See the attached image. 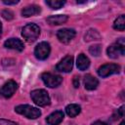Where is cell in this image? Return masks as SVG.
<instances>
[{"label": "cell", "instance_id": "cell-1", "mask_svg": "<svg viewBox=\"0 0 125 125\" xmlns=\"http://www.w3.org/2000/svg\"><path fill=\"white\" fill-rule=\"evenodd\" d=\"M30 97H31L32 101L34 102V104L39 106H46V105L50 104V103H51L49 94L47 93V91H45L43 89L33 90L30 93Z\"/></svg>", "mask_w": 125, "mask_h": 125}, {"label": "cell", "instance_id": "cell-2", "mask_svg": "<svg viewBox=\"0 0 125 125\" xmlns=\"http://www.w3.org/2000/svg\"><path fill=\"white\" fill-rule=\"evenodd\" d=\"M21 35L27 42H34L40 35V28L35 23H28L23 26Z\"/></svg>", "mask_w": 125, "mask_h": 125}, {"label": "cell", "instance_id": "cell-3", "mask_svg": "<svg viewBox=\"0 0 125 125\" xmlns=\"http://www.w3.org/2000/svg\"><path fill=\"white\" fill-rule=\"evenodd\" d=\"M16 112L25 116L28 119H36L41 115V111L29 104H20L15 107Z\"/></svg>", "mask_w": 125, "mask_h": 125}, {"label": "cell", "instance_id": "cell-4", "mask_svg": "<svg viewBox=\"0 0 125 125\" xmlns=\"http://www.w3.org/2000/svg\"><path fill=\"white\" fill-rule=\"evenodd\" d=\"M107 56L111 59H117L125 54V44L123 38H120L117 42L110 45L107 48Z\"/></svg>", "mask_w": 125, "mask_h": 125}, {"label": "cell", "instance_id": "cell-5", "mask_svg": "<svg viewBox=\"0 0 125 125\" xmlns=\"http://www.w3.org/2000/svg\"><path fill=\"white\" fill-rule=\"evenodd\" d=\"M41 78L45 83V85L50 88H56L62 82V78L60 75L52 74L50 72H44L41 75Z\"/></svg>", "mask_w": 125, "mask_h": 125}, {"label": "cell", "instance_id": "cell-6", "mask_svg": "<svg viewBox=\"0 0 125 125\" xmlns=\"http://www.w3.org/2000/svg\"><path fill=\"white\" fill-rule=\"evenodd\" d=\"M120 71V66L116 63H106L99 67L98 74L101 77H107L109 75L118 73Z\"/></svg>", "mask_w": 125, "mask_h": 125}, {"label": "cell", "instance_id": "cell-7", "mask_svg": "<svg viewBox=\"0 0 125 125\" xmlns=\"http://www.w3.org/2000/svg\"><path fill=\"white\" fill-rule=\"evenodd\" d=\"M51 47L50 44L47 42H41L39 43L34 50V55L38 60H46L50 55Z\"/></svg>", "mask_w": 125, "mask_h": 125}, {"label": "cell", "instance_id": "cell-8", "mask_svg": "<svg viewBox=\"0 0 125 125\" xmlns=\"http://www.w3.org/2000/svg\"><path fill=\"white\" fill-rule=\"evenodd\" d=\"M75 34H76L75 30L72 29V28H62V29H60L57 32V37L62 43L66 44L74 38Z\"/></svg>", "mask_w": 125, "mask_h": 125}, {"label": "cell", "instance_id": "cell-9", "mask_svg": "<svg viewBox=\"0 0 125 125\" xmlns=\"http://www.w3.org/2000/svg\"><path fill=\"white\" fill-rule=\"evenodd\" d=\"M17 88H18V84H17L14 80H9L8 82H6V83L1 87V89H0V94H1V96H3L4 98H7V99H8V98H11V97L15 94Z\"/></svg>", "mask_w": 125, "mask_h": 125}, {"label": "cell", "instance_id": "cell-10", "mask_svg": "<svg viewBox=\"0 0 125 125\" xmlns=\"http://www.w3.org/2000/svg\"><path fill=\"white\" fill-rule=\"evenodd\" d=\"M73 66V57L72 56H65L56 66L58 71L61 72H69L71 71Z\"/></svg>", "mask_w": 125, "mask_h": 125}, {"label": "cell", "instance_id": "cell-11", "mask_svg": "<svg viewBox=\"0 0 125 125\" xmlns=\"http://www.w3.org/2000/svg\"><path fill=\"white\" fill-rule=\"evenodd\" d=\"M4 46L8 49H13V50H17V51H22L24 46H23V43L18 39V38H10L8 40L5 41L4 43Z\"/></svg>", "mask_w": 125, "mask_h": 125}, {"label": "cell", "instance_id": "cell-12", "mask_svg": "<svg viewBox=\"0 0 125 125\" xmlns=\"http://www.w3.org/2000/svg\"><path fill=\"white\" fill-rule=\"evenodd\" d=\"M63 119V112L61 110H57L51 113L47 118L46 121L49 125H59Z\"/></svg>", "mask_w": 125, "mask_h": 125}, {"label": "cell", "instance_id": "cell-13", "mask_svg": "<svg viewBox=\"0 0 125 125\" xmlns=\"http://www.w3.org/2000/svg\"><path fill=\"white\" fill-rule=\"evenodd\" d=\"M84 85H85V89L87 90H95L99 85V81L93 75L86 74L84 77Z\"/></svg>", "mask_w": 125, "mask_h": 125}, {"label": "cell", "instance_id": "cell-14", "mask_svg": "<svg viewBox=\"0 0 125 125\" xmlns=\"http://www.w3.org/2000/svg\"><path fill=\"white\" fill-rule=\"evenodd\" d=\"M40 12H41V8L39 6H37V5H29V6L24 7L21 10V15L23 17H26L27 18V17L38 15Z\"/></svg>", "mask_w": 125, "mask_h": 125}, {"label": "cell", "instance_id": "cell-15", "mask_svg": "<svg viewBox=\"0 0 125 125\" xmlns=\"http://www.w3.org/2000/svg\"><path fill=\"white\" fill-rule=\"evenodd\" d=\"M67 16L65 15H56V16H50L47 18L48 23L52 25H60L62 23H65L67 21Z\"/></svg>", "mask_w": 125, "mask_h": 125}, {"label": "cell", "instance_id": "cell-16", "mask_svg": "<svg viewBox=\"0 0 125 125\" xmlns=\"http://www.w3.org/2000/svg\"><path fill=\"white\" fill-rule=\"evenodd\" d=\"M76 64H77L78 69H80V70H85V69H87V68L89 67V65H90V61H89V59H88L84 54H80V55L77 57Z\"/></svg>", "mask_w": 125, "mask_h": 125}, {"label": "cell", "instance_id": "cell-17", "mask_svg": "<svg viewBox=\"0 0 125 125\" xmlns=\"http://www.w3.org/2000/svg\"><path fill=\"white\" fill-rule=\"evenodd\" d=\"M80 111H81V107L79 104H70L65 107V112L70 117H75L80 113Z\"/></svg>", "mask_w": 125, "mask_h": 125}, {"label": "cell", "instance_id": "cell-18", "mask_svg": "<svg viewBox=\"0 0 125 125\" xmlns=\"http://www.w3.org/2000/svg\"><path fill=\"white\" fill-rule=\"evenodd\" d=\"M113 27H114V29H117L119 31H123L124 30V28H125V16L124 15L119 16L114 21Z\"/></svg>", "mask_w": 125, "mask_h": 125}, {"label": "cell", "instance_id": "cell-19", "mask_svg": "<svg viewBox=\"0 0 125 125\" xmlns=\"http://www.w3.org/2000/svg\"><path fill=\"white\" fill-rule=\"evenodd\" d=\"M46 4L51 8V9H54V10H58L60 8H62L64 4H65V1H59V0H51V1H46Z\"/></svg>", "mask_w": 125, "mask_h": 125}, {"label": "cell", "instance_id": "cell-20", "mask_svg": "<svg viewBox=\"0 0 125 125\" xmlns=\"http://www.w3.org/2000/svg\"><path fill=\"white\" fill-rule=\"evenodd\" d=\"M100 34L97 30L95 29H90L87 34L85 35V41H91V40H98L100 39Z\"/></svg>", "mask_w": 125, "mask_h": 125}, {"label": "cell", "instance_id": "cell-21", "mask_svg": "<svg viewBox=\"0 0 125 125\" xmlns=\"http://www.w3.org/2000/svg\"><path fill=\"white\" fill-rule=\"evenodd\" d=\"M89 52L91 53V55L95 56V57H98L100 56L101 52H102V46L97 44V45H94V46H91L90 49H89Z\"/></svg>", "mask_w": 125, "mask_h": 125}, {"label": "cell", "instance_id": "cell-22", "mask_svg": "<svg viewBox=\"0 0 125 125\" xmlns=\"http://www.w3.org/2000/svg\"><path fill=\"white\" fill-rule=\"evenodd\" d=\"M2 17H3L5 20L10 21V20H12V19L14 18V14H13L10 10H4V11H2Z\"/></svg>", "mask_w": 125, "mask_h": 125}, {"label": "cell", "instance_id": "cell-23", "mask_svg": "<svg viewBox=\"0 0 125 125\" xmlns=\"http://www.w3.org/2000/svg\"><path fill=\"white\" fill-rule=\"evenodd\" d=\"M0 125H17L15 122L6 119H0Z\"/></svg>", "mask_w": 125, "mask_h": 125}, {"label": "cell", "instance_id": "cell-24", "mask_svg": "<svg viewBox=\"0 0 125 125\" xmlns=\"http://www.w3.org/2000/svg\"><path fill=\"white\" fill-rule=\"evenodd\" d=\"M117 111H118V112H117V116H119V117H123V116H124V105L120 106L119 109H118ZM119 117H118V118H119Z\"/></svg>", "mask_w": 125, "mask_h": 125}, {"label": "cell", "instance_id": "cell-25", "mask_svg": "<svg viewBox=\"0 0 125 125\" xmlns=\"http://www.w3.org/2000/svg\"><path fill=\"white\" fill-rule=\"evenodd\" d=\"M79 77L78 76H74V78H73V86L75 87V88H78L79 87Z\"/></svg>", "mask_w": 125, "mask_h": 125}, {"label": "cell", "instance_id": "cell-26", "mask_svg": "<svg viewBox=\"0 0 125 125\" xmlns=\"http://www.w3.org/2000/svg\"><path fill=\"white\" fill-rule=\"evenodd\" d=\"M3 3L6 4V5H15V4H18L19 1H18V0H14V1H9V0L7 1V0H4Z\"/></svg>", "mask_w": 125, "mask_h": 125}, {"label": "cell", "instance_id": "cell-27", "mask_svg": "<svg viewBox=\"0 0 125 125\" xmlns=\"http://www.w3.org/2000/svg\"><path fill=\"white\" fill-rule=\"evenodd\" d=\"M92 125H109V124H107L106 122H104V121H96Z\"/></svg>", "mask_w": 125, "mask_h": 125}, {"label": "cell", "instance_id": "cell-28", "mask_svg": "<svg viewBox=\"0 0 125 125\" xmlns=\"http://www.w3.org/2000/svg\"><path fill=\"white\" fill-rule=\"evenodd\" d=\"M1 32H2V24L0 22V36H1Z\"/></svg>", "mask_w": 125, "mask_h": 125}, {"label": "cell", "instance_id": "cell-29", "mask_svg": "<svg viewBox=\"0 0 125 125\" xmlns=\"http://www.w3.org/2000/svg\"><path fill=\"white\" fill-rule=\"evenodd\" d=\"M120 125H125V121H122V122L120 123Z\"/></svg>", "mask_w": 125, "mask_h": 125}]
</instances>
